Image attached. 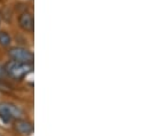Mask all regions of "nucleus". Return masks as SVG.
Listing matches in <instances>:
<instances>
[{"instance_id": "3", "label": "nucleus", "mask_w": 148, "mask_h": 136, "mask_svg": "<svg viewBox=\"0 0 148 136\" xmlns=\"http://www.w3.org/2000/svg\"><path fill=\"white\" fill-rule=\"evenodd\" d=\"M21 116V110L9 103H2L0 104V117L5 121H10L12 119H15Z\"/></svg>"}, {"instance_id": "6", "label": "nucleus", "mask_w": 148, "mask_h": 136, "mask_svg": "<svg viewBox=\"0 0 148 136\" xmlns=\"http://www.w3.org/2000/svg\"><path fill=\"white\" fill-rule=\"evenodd\" d=\"M10 42H12V39H10L9 34L7 33V32H5V31L0 32V45L1 46L7 47V46L10 45Z\"/></svg>"}, {"instance_id": "2", "label": "nucleus", "mask_w": 148, "mask_h": 136, "mask_svg": "<svg viewBox=\"0 0 148 136\" xmlns=\"http://www.w3.org/2000/svg\"><path fill=\"white\" fill-rule=\"evenodd\" d=\"M8 55L13 61L21 63H31L34 60V55L30 50L23 47H13L8 50Z\"/></svg>"}, {"instance_id": "1", "label": "nucleus", "mask_w": 148, "mask_h": 136, "mask_svg": "<svg viewBox=\"0 0 148 136\" xmlns=\"http://www.w3.org/2000/svg\"><path fill=\"white\" fill-rule=\"evenodd\" d=\"M31 69L32 67L30 63H21V62H16V61H10L5 65L6 74H8L9 77H12L14 79L23 78L25 74H28L30 72Z\"/></svg>"}, {"instance_id": "5", "label": "nucleus", "mask_w": 148, "mask_h": 136, "mask_svg": "<svg viewBox=\"0 0 148 136\" xmlns=\"http://www.w3.org/2000/svg\"><path fill=\"white\" fill-rule=\"evenodd\" d=\"M14 128L22 135H30L34 132V126L30 121L23 120V119H18L15 121L14 124Z\"/></svg>"}, {"instance_id": "4", "label": "nucleus", "mask_w": 148, "mask_h": 136, "mask_svg": "<svg viewBox=\"0 0 148 136\" xmlns=\"http://www.w3.org/2000/svg\"><path fill=\"white\" fill-rule=\"evenodd\" d=\"M20 27L27 31V32H32L35 28V22H34V16L31 13H23L20 18H18Z\"/></svg>"}, {"instance_id": "7", "label": "nucleus", "mask_w": 148, "mask_h": 136, "mask_svg": "<svg viewBox=\"0 0 148 136\" xmlns=\"http://www.w3.org/2000/svg\"><path fill=\"white\" fill-rule=\"evenodd\" d=\"M6 74V71H5V68L0 65V78H2L3 75Z\"/></svg>"}]
</instances>
